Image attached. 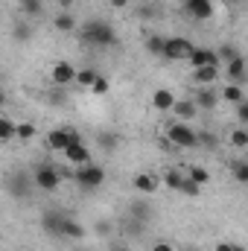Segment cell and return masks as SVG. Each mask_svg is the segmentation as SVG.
Returning <instances> with one entry per match:
<instances>
[{"label": "cell", "instance_id": "6da1fadb", "mask_svg": "<svg viewBox=\"0 0 248 251\" xmlns=\"http://www.w3.org/2000/svg\"><path fill=\"white\" fill-rule=\"evenodd\" d=\"M79 35L94 47H114L117 44V29L108 21H88Z\"/></svg>", "mask_w": 248, "mask_h": 251}, {"label": "cell", "instance_id": "1f68e13d", "mask_svg": "<svg viewBox=\"0 0 248 251\" xmlns=\"http://www.w3.org/2000/svg\"><path fill=\"white\" fill-rule=\"evenodd\" d=\"M15 137V123L9 117H0V140H12Z\"/></svg>", "mask_w": 248, "mask_h": 251}, {"label": "cell", "instance_id": "4dcf8cb0", "mask_svg": "<svg viewBox=\"0 0 248 251\" xmlns=\"http://www.w3.org/2000/svg\"><path fill=\"white\" fill-rule=\"evenodd\" d=\"M12 38H15V41H29V38H32V29H29L26 24H15V26H12Z\"/></svg>", "mask_w": 248, "mask_h": 251}, {"label": "cell", "instance_id": "8fae6325", "mask_svg": "<svg viewBox=\"0 0 248 251\" xmlns=\"http://www.w3.org/2000/svg\"><path fill=\"white\" fill-rule=\"evenodd\" d=\"M225 79H231V85H243L246 82V59H243V53L234 56L225 64Z\"/></svg>", "mask_w": 248, "mask_h": 251}, {"label": "cell", "instance_id": "7a4b0ae2", "mask_svg": "<svg viewBox=\"0 0 248 251\" xmlns=\"http://www.w3.org/2000/svg\"><path fill=\"white\" fill-rule=\"evenodd\" d=\"M32 184L38 190L53 193V190H59V184H62V173H59L53 164H38V167L32 170Z\"/></svg>", "mask_w": 248, "mask_h": 251}, {"label": "cell", "instance_id": "5bb4252c", "mask_svg": "<svg viewBox=\"0 0 248 251\" xmlns=\"http://www.w3.org/2000/svg\"><path fill=\"white\" fill-rule=\"evenodd\" d=\"M170 111L175 114V120H178V123H190V120L198 114V108H196V102H193V100H175Z\"/></svg>", "mask_w": 248, "mask_h": 251}, {"label": "cell", "instance_id": "2e32d148", "mask_svg": "<svg viewBox=\"0 0 248 251\" xmlns=\"http://www.w3.org/2000/svg\"><path fill=\"white\" fill-rule=\"evenodd\" d=\"M193 102H196V108H198V111H210V108H216L219 94H216V91H210V88H198V91H196V97H193Z\"/></svg>", "mask_w": 248, "mask_h": 251}, {"label": "cell", "instance_id": "e0dca14e", "mask_svg": "<svg viewBox=\"0 0 248 251\" xmlns=\"http://www.w3.org/2000/svg\"><path fill=\"white\" fill-rule=\"evenodd\" d=\"M219 79V64H204V67H196V82L198 88H207Z\"/></svg>", "mask_w": 248, "mask_h": 251}, {"label": "cell", "instance_id": "f35d334b", "mask_svg": "<svg viewBox=\"0 0 248 251\" xmlns=\"http://www.w3.org/2000/svg\"><path fill=\"white\" fill-rule=\"evenodd\" d=\"M152 251H175V249H173L170 243H164V240H161V243H155V246H152Z\"/></svg>", "mask_w": 248, "mask_h": 251}, {"label": "cell", "instance_id": "8d00e7d4", "mask_svg": "<svg viewBox=\"0 0 248 251\" xmlns=\"http://www.w3.org/2000/svg\"><path fill=\"white\" fill-rule=\"evenodd\" d=\"M24 12L26 15H41V3L38 0H29V3H24Z\"/></svg>", "mask_w": 248, "mask_h": 251}, {"label": "cell", "instance_id": "b9f144b4", "mask_svg": "<svg viewBox=\"0 0 248 251\" xmlns=\"http://www.w3.org/2000/svg\"><path fill=\"white\" fill-rule=\"evenodd\" d=\"M56 3H59V6H62V9H70V6H73V3H76V0H56Z\"/></svg>", "mask_w": 248, "mask_h": 251}, {"label": "cell", "instance_id": "d6986e66", "mask_svg": "<svg viewBox=\"0 0 248 251\" xmlns=\"http://www.w3.org/2000/svg\"><path fill=\"white\" fill-rule=\"evenodd\" d=\"M62 237H67V240H82V237H85V228H82L76 219L64 216V222H62Z\"/></svg>", "mask_w": 248, "mask_h": 251}, {"label": "cell", "instance_id": "277c9868", "mask_svg": "<svg viewBox=\"0 0 248 251\" xmlns=\"http://www.w3.org/2000/svg\"><path fill=\"white\" fill-rule=\"evenodd\" d=\"M73 176H76L79 187H85V190H97L102 181H105V170H102L99 164H91V161H88V164H82Z\"/></svg>", "mask_w": 248, "mask_h": 251}, {"label": "cell", "instance_id": "bcb514c9", "mask_svg": "<svg viewBox=\"0 0 248 251\" xmlns=\"http://www.w3.org/2000/svg\"><path fill=\"white\" fill-rule=\"evenodd\" d=\"M187 251H196V249H187Z\"/></svg>", "mask_w": 248, "mask_h": 251}, {"label": "cell", "instance_id": "3957f363", "mask_svg": "<svg viewBox=\"0 0 248 251\" xmlns=\"http://www.w3.org/2000/svg\"><path fill=\"white\" fill-rule=\"evenodd\" d=\"M167 140H170L175 149H193V146H198V143H196V131L187 123H178V120L167 126Z\"/></svg>", "mask_w": 248, "mask_h": 251}, {"label": "cell", "instance_id": "44dd1931", "mask_svg": "<svg viewBox=\"0 0 248 251\" xmlns=\"http://www.w3.org/2000/svg\"><path fill=\"white\" fill-rule=\"evenodd\" d=\"M97 76H99V73H97L94 67H82V70H76V76H73V82H76V85H82V88H91Z\"/></svg>", "mask_w": 248, "mask_h": 251}, {"label": "cell", "instance_id": "30bf717a", "mask_svg": "<svg viewBox=\"0 0 248 251\" xmlns=\"http://www.w3.org/2000/svg\"><path fill=\"white\" fill-rule=\"evenodd\" d=\"M73 76H76V67H73L70 62H56L53 64V70H50V79H53V85H59V88L70 85Z\"/></svg>", "mask_w": 248, "mask_h": 251}, {"label": "cell", "instance_id": "7dc6e473", "mask_svg": "<svg viewBox=\"0 0 248 251\" xmlns=\"http://www.w3.org/2000/svg\"><path fill=\"white\" fill-rule=\"evenodd\" d=\"M184 3H187V0H184Z\"/></svg>", "mask_w": 248, "mask_h": 251}, {"label": "cell", "instance_id": "484cf974", "mask_svg": "<svg viewBox=\"0 0 248 251\" xmlns=\"http://www.w3.org/2000/svg\"><path fill=\"white\" fill-rule=\"evenodd\" d=\"M187 178H190V181H196V184H207V181H210V173H207L204 167H190Z\"/></svg>", "mask_w": 248, "mask_h": 251}, {"label": "cell", "instance_id": "9c48e42d", "mask_svg": "<svg viewBox=\"0 0 248 251\" xmlns=\"http://www.w3.org/2000/svg\"><path fill=\"white\" fill-rule=\"evenodd\" d=\"M9 187H12V196L15 199H29V193H32V176H26V173H15L12 176V181H9Z\"/></svg>", "mask_w": 248, "mask_h": 251}, {"label": "cell", "instance_id": "ee69618b", "mask_svg": "<svg viewBox=\"0 0 248 251\" xmlns=\"http://www.w3.org/2000/svg\"><path fill=\"white\" fill-rule=\"evenodd\" d=\"M225 3H231V6H234V3H240V0H225Z\"/></svg>", "mask_w": 248, "mask_h": 251}, {"label": "cell", "instance_id": "ab89813d", "mask_svg": "<svg viewBox=\"0 0 248 251\" xmlns=\"http://www.w3.org/2000/svg\"><path fill=\"white\" fill-rule=\"evenodd\" d=\"M216 251H234V243H216Z\"/></svg>", "mask_w": 248, "mask_h": 251}, {"label": "cell", "instance_id": "d6a6232c", "mask_svg": "<svg viewBox=\"0 0 248 251\" xmlns=\"http://www.w3.org/2000/svg\"><path fill=\"white\" fill-rule=\"evenodd\" d=\"M231 170H234V178H237L240 184H246L248 181V161H237Z\"/></svg>", "mask_w": 248, "mask_h": 251}, {"label": "cell", "instance_id": "f6af8a7d", "mask_svg": "<svg viewBox=\"0 0 248 251\" xmlns=\"http://www.w3.org/2000/svg\"><path fill=\"white\" fill-rule=\"evenodd\" d=\"M15 3H21V6H24V3H29V0H15Z\"/></svg>", "mask_w": 248, "mask_h": 251}, {"label": "cell", "instance_id": "83f0119b", "mask_svg": "<svg viewBox=\"0 0 248 251\" xmlns=\"http://www.w3.org/2000/svg\"><path fill=\"white\" fill-rule=\"evenodd\" d=\"M164 41H167V38H161V35H149V38H146V50H149L152 56H161V53H164Z\"/></svg>", "mask_w": 248, "mask_h": 251}, {"label": "cell", "instance_id": "4316f807", "mask_svg": "<svg viewBox=\"0 0 248 251\" xmlns=\"http://www.w3.org/2000/svg\"><path fill=\"white\" fill-rule=\"evenodd\" d=\"M234 56H240V50H237L234 44H222V47L216 50V59H219V64H222V62L228 64L231 59H234Z\"/></svg>", "mask_w": 248, "mask_h": 251}, {"label": "cell", "instance_id": "d590c367", "mask_svg": "<svg viewBox=\"0 0 248 251\" xmlns=\"http://www.w3.org/2000/svg\"><path fill=\"white\" fill-rule=\"evenodd\" d=\"M237 120H240V126H248V100L237 102Z\"/></svg>", "mask_w": 248, "mask_h": 251}, {"label": "cell", "instance_id": "4fadbf2b", "mask_svg": "<svg viewBox=\"0 0 248 251\" xmlns=\"http://www.w3.org/2000/svg\"><path fill=\"white\" fill-rule=\"evenodd\" d=\"M187 62L193 64V70H196V67H204V64H219V59H216V50H210V47H193Z\"/></svg>", "mask_w": 248, "mask_h": 251}, {"label": "cell", "instance_id": "7402d4cb", "mask_svg": "<svg viewBox=\"0 0 248 251\" xmlns=\"http://www.w3.org/2000/svg\"><path fill=\"white\" fill-rule=\"evenodd\" d=\"M53 24H56V29H59V32H73V29H76V21H73V15H70V12H59Z\"/></svg>", "mask_w": 248, "mask_h": 251}, {"label": "cell", "instance_id": "9a60e30c", "mask_svg": "<svg viewBox=\"0 0 248 251\" xmlns=\"http://www.w3.org/2000/svg\"><path fill=\"white\" fill-rule=\"evenodd\" d=\"M67 213L62 210H47L44 216H41V228L47 231V234H53V237H62V222Z\"/></svg>", "mask_w": 248, "mask_h": 251}, {"label": "cell", "instance_id": "d4e9b609", "mask_svg": "<svg viewBox=\"0 0 248 251\" xmlns=\"http://www.w3.org/2000/svg\"><path fill=\"white\" fill-rule=\"evenodd\" d=\"M38 134V128L32 123H15V137H21V140H32Z\"/></svg>", "mask_w": 248, "mask_h": 251}, {"label": "cell", "instance_id": "60d3db41", "mask_svg": "<svg viewBox=\"0 0 248 251\" xmlns=\"http://www.w3.org/2000/svg\"><path fill=\"white\" fill-rule=\"evenodd\" d=\"M108 3H111L114 9H125V6H128V0H108Z\"/></svg>", "mask_w": 248, "mask_h": 251}, {"label": "cell", "instance_id": "cb8c5ba5", "mask_svg": "<svg viewBox=\"0 0 248 251\" xmlns=\"http://www.w3.org/2000/svg\"><path fill=\"white\" fill-rule=\"evenodd\" d=\"M149 216H152L149 204H143V201H134V204H131V219H137V222L143 225V222H146Z\"/></svg>", "mask_w": 248, "mask_h": 251}, {"label": "cell", "instance_id": "8992f818", "mask_svg": "<svg viewBox=\"0 0 248 251\" xmlns=\"http://www.w3.org/2000/svg\"><path fill=\"white\" fill-rule=\"evenodd\" d=\"M184 12L193 21H207V18H213L216 9H213V0H187Z\"/></svg>", "mask_w": 248, "mask_h": 251}, {"label": "cell", "instance_id": "603a6c76", "mask_svg": "<svg viewBox=\"0 0 248 251\" xmlns=\"http://www.w3.org/2000/svg\"><path fill=\"white\" fill-rule=\"evenodd\" d=\"M231 143H234V149H246V146H248V131H246V126H237V128L231 131Z\"/></svg>", "mask_w": 248, "mask_h": 251}, {"label": "cell", "instance_id": "ffe728a7", "mask_svg": "<svg viewBox=\"0 0 248 251\" xmlns=\"http://www.w3.org/2000/svg\"><path fill=\"white\" fill-rule=\"evenodd\" d=\"M222 100H225V102H234V105H237V102H243V100H246L243 85H231V82H228V85H225V91H222Z\"/></svg>", "mask_w": 248, "mask_h": 251}, {"label": "cell", "instance_id": "e575fe53", "mask_svg": "<svg viewBox=\"0 0 248 251\" xmlns=\"http://www.w3.org/2000/svg\"><path fill=\"white\" fill-rule=\"evenodd\" d=\"M97 140H99V146H105V152H114V149H117V134H108V131H102Z\"/></svg>", "mask_w": 248, "mask_h": 251}, {"label": "cell", "instance_id": "f546056e", "mask_svg": "<svg viewBox=\"0 0 248 251\" xmlns=\"http://www.w3.org/2000/svg\"><path fill=\"white\" fill-rule=\"evenodd\" d=\"M181 178H184V176H181L178 170H167V176H164V184H167L170 190H175V193H178V187H181Z\"/></svg>", "mask_w": 248, "mask_h": 251}, {"label": "cell", "instance_id": "f1b7e54d", "mask_svg": "<svg viewBox=\"0 0 248 251\" xmlns=\"http://www.w3.org/2000/svg\"><path fill=\"white\" fill-rule=\"evenodd\" d=\"M178 193H184V196H190V199H196L198 193H201V184H196V181H190V178H181V187H178Z\"/></svg>", "mask_w": 248, "mask_h": 251}, {"label": "cell", "instance_id": "74e56055", "mask_svg": "<svg viewBox=\"0 0 248 251\" xmlns=\"http://www.w3.org/2000/svg\"><path fill=\"white\" fill-rule=\"evenodd\" d=\"M158 146H161L164 152H175V146H173V143H170L167 137H161V140H158Z\"/></svg>", "mask_w": 248, "mask_h": 251}, {"label": "cell", "instance_id": "7bdbcfd3", "mask_svg": "<svg viewBox=\"0 0 248 251\" xmlns=\"http://www.w3.org/2000/svg\"><path fill=\"white\" fill-rule=\"evenodd\" d=\"M3 102H6V94H3V91H0V105H3Z\"/></svg>", "mask_w": 248, "mask_h": 251}, {"label": "cell", "instance_id": "ba28073f", "mask_svg": "<svg viewBox=\"0 0 248 251\" xmlns=\"http://www.w3.org/2000/svg\"><path fill=\"white\" fill-rule=\"evenodd\" d=\"M64 158H67L73 167H82V164H88V161H91V152H88V146H85V143L76 137V140H73V143L64 149Z\"/></svg>", "mask_w": 248, "mask_h": 251}, {"label": "cell", "instance_id": "5b68a950", "mask_svg": "<svg viewBox=\"0 0 248 251\" xmlns=\"http://www.w3.org/2000/svg\"><path fill=\"white\" fill-rule=\"evenodd\" d=\"M190 53H193V44L187 38H167L161 59H167V62H184Z\"/></svg>", "mask_w": 248, "mask_h": 251}, {"label": "cell", "instance_id": "7c38bea8", "mask_svg": "<svg viewBox=\"0 0 248 251\" xmlns=\"http://www.w3.org/2000/svg\"><path fill=\"white\" fill-rule=\"evenodd\" d=\"M158 187H161V178H158L155 173H137V176H134V190H137V193L155 196Z\"/></svg>", "mask_w": 248, "mask_h": 251}, {"label": "cell", "instance_id": "836d02e7", "mask_svg": "<svg viewBox=\"0 0 248 251\" xmlns=\"http://www.w3.org/2000/svg\"><path fill=\"white\" fill-rule=\"evenodd\" d=\"M108 88H111V82H108L105 76H97V79H94V85H91V91H94L97 97H102V94H108Z\"/></svg>", "mask_w": 248, "mask_h": 251}, {"label": "cell", "instance_id": "52a82bcc", "mask_svg": "<svg viewBox=\"0 0 248 251\" xmlns=\"http://www.w3.org/2000/svg\"><path fill=\"white\" fill-rule=\"evenodd\" d=\"M76 137H79V134H76V131H70V128H53V131L47 134V146H50V149H56V152H64Z\"/></svg>", "mask_w": 248, "mask_h": 251}, {"label": "cell", "instance_id": "ac0fdd59", "mask_svg": "<svg viewBox=\"0 0 248 251\" xmlns=\"http://www.w3.org/2000/svg\"><path fill=\"white\" fill-rule=\"evenodd\" d=\"M173 102H175V94L167 91V88H158V91L152 94V105H155V111H170Z\"/></svg>", "mask_w": 248, "mask_h": 251}]
</instances>
